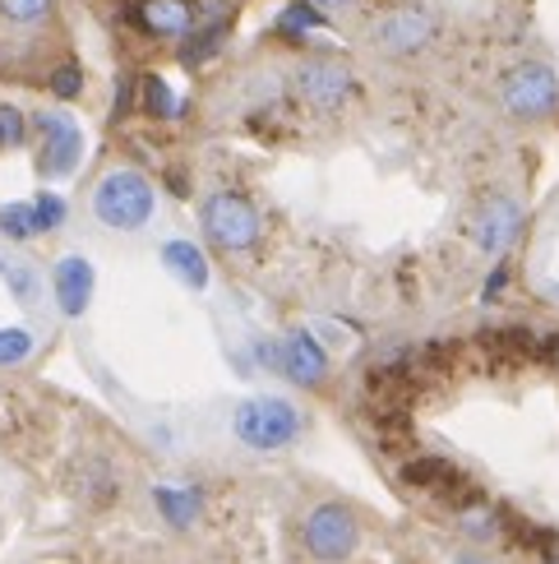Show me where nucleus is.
Listing matches in <instances>:
<instances>
[{
  "label": "nucleus",
  "mask_w": 559,
  "mask_h": 564,
  "mask_svg": "<svg viewBox=\"0 0 559 564\" xmlns=\"http://www.w3.org/2000/svg\"><path fill=\"white\" fill-rule=\"evenodd\" d=\"M0 278L10 282V292H14L23 305H33V301H37V292H42L37 269H33V264H23V260H0Z\"/></svg>",
  "instance_id": "nucleus-19"
},
{
  "label": "nucleus",
  "mask_w": 559,
  "mask_h": 564,
  "mask_svg": "<svg viewBox=\"0 0 559 564\" xmlns=\"http://www.w3.org/2000/svg\"><path fill=\"white\" fill-rule=\"evenodd\" d=\"M435 33H439V19L426 6H393L375 19V29H370V37H375V46L384 56L426 52V46L435 42Z\"/></svg>",
  "instance_id": "nucleus-7"
},
{
  "label": "nucleus",
  "mask_w": 559,
  "mask_h": 564,
  "mask_svg": "<svg viewBox=\"0 0 559 564\" xmlns=\"http://www.w3.org/2000/svg\"><path fill=\"white\" fill-rule=\"evenodd\" d=\"M0 231H6L10 241H29V237H37L33 199H29V204H6V208H0Z\"/></svg>",
  "instance_id": "nucleus-20"
},
{
  "label": "nucleus",
  "mask_w": 559,
  "mask_h": 564,
  "mask_svg": "<svg viewBox=\"0 0 559 564\" xmlns=\"http://www.w3.org/2000/svg\"><path fill=\"white\" fill-rule=\"evenodd\" d=\"M52 93H56V98H79V93H84V75H79V65H61L56 69V75H52Z\"/></svg>",
  "instance_id": "nucleus-25"
},
{
  "label": "nucleus",
  "mask_w": 559,
  "mask_h": 564,
  "mask_svg": "<svg viewBox=\"0 0 559 564\" xmlns=\"http://www.w3.org/2000/svg\"><path fill=\"white\" fill-rule=\"evenodd\" d=\"M33 214H37V231H56V227L65 223V199L52 195V191H42V195L33 199Z\"/></svg>",
  "instance_id": "nucleus-24"
},
{
  "label": "nucleus",
  "mask_w": 559,
  "mask_h": 564,
  "mask_svg": "<svg viewBox=\"0 0 559 564\" xmlns=\"http://www.w3.org/2000/svg\"><path fill=\"white\" fill-rule=\"evenodd\" d=\"M315 29H324V14L310 6V0H292V6H283V14L273 19V33L283 42H306Z\"/></svg>",
  "instance_id": "nucleus-14"
},
{
  "label": "nucleus",
  "mask_w": 559,
  "mask_h": 564,
  "mask_svg": "<svg viewBox=\"0 0 559 564\" xmlns=\"http://www.w3.org/2000/svg\"><path fill=\"white\" fill-rule=\"evenodd\" d=\"M296 93L306 107L329 116L357 98V75H352V65L338 56H306L296 65Z\"/></svg>",
  "instance_id": "nucleus-5"
},
{
  "label": "nucleus",
  "mask_w": 559,
  "mask_h": 564,
  "mask_svg": "<svg viewBox=\"0 0 559 564\" xmlns=\"http://www.w3.org/2000/svg\"><path fill=\"white\" fill-rule=\"evenodd\" d=\"M157 509L167 513L172 528H190L195 513H199V496L195 490H172V486H157Z\"/></svg>",
  "instance_id": "nucleus-16"
},
{
  "label": "nucleus",
  "mask_w": 559,
  "mask_h": 564,
  "mask_svg": "<svg viewBox=\"0 0 559 564\" xmlns=\"http://www.w3.org/2000/svg\"><path fill=\"white\" fill-rule=\"evenodd\" d=\"M162 264H167V273L176 282H185L190 292L208 288V260H204V250L195 241H167L162 246Z\"/></svg>",
  "instance_id": "nucleus-13"
},
{
  "label": "nucleus",
  "mask_w": 559,
  "mask_h": 564,
  "mask_svg": "<svg viewBox=\"0 0 559 564\" xmlns=\"http://www.w3.org/2000/svg\"><path fill=\"white\" fill-rule=\"evenodd\" d=\"M550 361H555V366H559V334H555V338H550Z\"/></svg>",
  "instance_id": "nucleus-29"
},
{
  "label": "nucleus",
  "mask_w": 559,
  "mask_h": 564,
  "mask_svg": "<svg viewBox=\"0 0 559 564\" xmlns=\"http://www.w3.org/2000/svg\"><path fill=\"white\" fill-rule=\"evenodd\" d=\"M23 134H29V121H23V111L10 107V102H0V153H6V149H19V144H23Z\"/></svg>",
  "instance_id": "nucleus-23"
},
{
  "label": "nucleus",
  "mask_w": 559,
  "mask_h": 564,
  "mask_svg": "<svg viewBox=\"0 0 559 564\" xmlns=\"http://www.w3.org/2000/svg\"><path fill=\"white\" fill-rule=\"evenodd\" d=\"M504 292V264L495 269V278H485V301H491V296H500Z\"/></svg>",
  "instance_id": "nucleus-27"
},
{
  "label": "nucleus",
  "mask_w": 559,
  "mask_h": 564,
  "mask_svg": "<svg viewBox=\"0 0 559 564\" xmlns=\"http://www.w3.org/2000/svg\"><path fill=\"white\" fill-rule=\"evenodd\" d=\"M56 282V305H61V315H84L88 311V301H92V288H98V278H92V264L84 260V254H65V260L56 264L52 273Z\"/></svg>",
  "instance_id": "nucleus-11"
},
{
  "label": "nucleus",
  "mask_w": 559,
  "mask_h": 564,
  "mask_svg": "<svg viewBox=\"0 0 559 564\" xmlns=\"http://www.w3.org/2000/svg\"><path fill=\"white\" fill-rule=\"evenodd\" d=\"M300 542H306V551H310L315 560H324V564L347 560V555L357 551V542H361L357 513L347 509V505H338V500L315 505V509L306 513V523H300Z\"/></svg>",
  "instance_id": "nucleus-6"
},
{
  "label": "nucleus",
  "mask_w": 559,
  "mask_h": 564,
  "mask_svg": "<svg viewBox=\"0 0 559 564\" xmlns=\"http://www.w3.org/2000/svg\"><path fill=\"white\" fill-rule=\"evenodd\" d=\"M310 6H315L319 14H352L357 0H310Z\"/></svg>",
  "instance_id": "nucleus-26"
},
{
  "label": "nucleus",
  "mask_w": 559,
  "mask_h": 564,
  "mask_svg": "<svg viewBox=\"0 0 559 564\" xmlns=\"http://www.w3.org/2000/svg\"><path fill=\"white\" fill-rule=\"evenodd\" d=\"M500 102L514 121H546L559 111V69L546 61H523L504 75Z\"/></svg>",
  "instance_id": "nucleus-2"
},
{
  "label": "nucleus",
  "mask_w": 559,
  "mask_h": 564,
  "mask_svg": "<svg viewBox=\"0 0 559 564\" xmlns=\"http://www.w3.org/2000/svg\"><path fill=\"white\" fill-rule=\"evenodd\" d=\"M92 214L111 231H139L153 218V181L134 167H116L92 191Z\"/></svg>",
  "instance_id": "nucleus-1"
},
{
  "label": "nucleus",
  "mask_w": 559,
  "mask_h": 564,
  "mask_svg": "<svg viewBox=\"0 0 559 564\" xmlns=\"http://www.w3.org/2000/svg\"><path fill=\"white\" fill-rule=\"evenodd\" d=\"M139 29L153 37H185L195 29V6L190 0H144L139 6Z\"/></svg>",
  "instance_id": "nucleus-12"
},
{
  "label": "nucleus",
  "mask_w": 559,
  "mask_h": 564,
  "mask_svg": "<svg viewBox=\"0 0 559 564\" xmlns=\"http://www.w3.org/2000/svg\"><path fill=\"white\" fill-rule=\"evenodd\" d=\"M541 555H546V564H559V542H550Z\"/></svg>",
  "instance_id": "nucleus-28"
},
{
  "label": "nucleus",
  "mask_w": 559,
  "mask_h": 564,
  "mask_svg": "<svg viewBox=\"0 0 559 564\" xmlns=\"http://www.w3.org/2000/svg\"><path fill=\"white\" fill-rule=\"evenodd\" d=\"M33 351L29 328H0V366H19Z\"/></svg>",
  "instance_id": "nucleus-22"
},
{
  "label": "nucleus",
  "mask_w": 559,
  "mask_h": 564,
  "mask_svg": "<svg viewBox=\"0 0 559 564\" xmlns=\"http://www.w3.org/2000/svg\"><path fill=\"white\" fill-rule=\"evenodd\" d=\"M407 481L426 486V490H458L462 473L453 463H445V458H416V463H407Z\"/></svg>",
  "instance_id": "nucleus-15"
},
{
  "label": "nucleus",
  "mask_w": 559,
  "mask_h": 564,
  "mask_svg": "<svg viewBox=\"0 0 559 564\" xmlns=\"http://www.w3.org/2000/svg\"><path fill=\"white\" fill-rule=\"evenodd\" d=\"M518 231H523V208H518L514 199H508V195L481 199L476 218H472V241H476L485 254H504L508 246L518 241Z\"/></svg>",
  "instance_id": "nucleus-9"
},
{
  "label": "nucleus",
  "mask_w": 559,
  "mask_h": 564,
  "mask_svg": "<svg viewBox=\"0 0 559 564\" xmlns=\"http://www.w3.org/2000/svg\"><path fill=\"white\" fill-rule=\"evenodd\" d=\"M37 134H42V176H69L79 167V158H84V130L75 116H65V111H42L37 116Z\"/></svg>",
  "instance_id": "nucleus-8"
},
{
  "label": "nucleus",
  "mask_w": 559,
  "mask_h": 564,
  "mask_svg": "<svg viewBox=\"0 0 559 564\" xmlns=\"http://www.w3.org/2000/svg\"><path fill=\"white\" fill-rule=\"evenodd\" d=\"M144 111L157 116V121H176L180 116V98L162 75H144Z\"/></svg>",
  "instance_id": "nucleus-18"
},
{
  "label": "nucleus",
  "mask_w": 559,
  "mask_h": 564,
  "mask_svg": "<svg viewBox=\"0 0 559 564\" xmlns=\"http://www.w3.org/2000/svg\"><path fill=\"white\" fill-rule=\"evenodd\" d=\"M241 444L250 449H287V444L306 431V416H300L287 398H245L231 416Z\"/></svg>",
  "instance_id": "nucleus-3"
},
{
  "label": "nucleus",
  "mask_w": 559,
  "mask_h": 564,
  "mask_svg": "<svg viewBox=\"0 0 559 564\" xmlns=\"http://www.w3.org/2000/svg\"><path fill=\"white\" fill-rule=\"evenodd\" d=\"M0 14L29 29V23H42L46 14H52V0H0Z\"/></svg>",
  "instance_id": "nucleus-21"
},
{
  "label": "nucleus",
  "mask_w": 559,
  "mask_h": 564,
  "mask_svg": "<svg viewBox=\"0 0 559 564\" xmlns=\"http://www.w3.org/2000/svg\"><path fill=\"white\" fill-rule=\"evenodd\" d=\"M199 223H204V237L208 246H218L227 254H241L260 241V214H254V204L237 191H218L208 195L204 208H199Z\"/></svg>",
  "instance_id": "nucleus-4"
},
{
  "label": "nucleus",
  "mask_w": 559,
  "mask_h": 564,
  "mask_svg": "<svg viewBox=\"0 0 559 564\" xmlns=\"http://www.w3.org/2000/svg\"><path fill=\"white\" fill-rule=\"evenodd\" d=\"M185 37H190V46H185V52H180V61H185V65H204L208 56H218V52H222V37H227V19H222V23H204L199 33L190 29Z\"/></svg>",
  "instance_id": "nucleus-17"
},
{
  "label": "nucleus",
  "mask_w": 559,
  "mask_h": 564,
  "mask_svg": "<svg viewBox=\"0 0 559 564\" xmlns=\"http://www.w3.org/2000/svg\"><path fill=\"white\" fill-rule=\"evenodd\" d=\"M277 370H283L287 380H296L300 389H319L324 375H329V351L319 347L310 328H296V334L277 343Z\"/></svg>",
  "instance_id": "nucleus-10"
}]
</instances>
